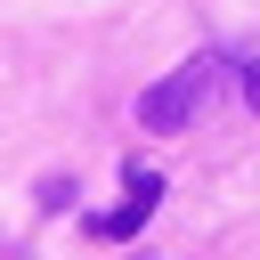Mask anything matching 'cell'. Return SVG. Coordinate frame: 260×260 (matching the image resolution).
<instances>
[{
    "instance_id": "6da1fadb",
    "label": "cell",
    "mask_w": 260,
    "mask_h": 260,
    "mask_svg": "<svg viewBox=\"0 0 260 260\" xmlns=\"http://www.w3.org/2000/svg\"><path fill=\"white\" fill-rule=\"evenodd\" d=\"M211 89H219V57H187L179 73H162V81L138 98V122H146V130H187V122L211 106Z\"/></svg>"
},
{
    "instance_id": "7a4b0ae2",
    "label": "cell",
    "mask_w": 260,
    "mask_h": 260,
    "mask_svg": "<svg viewBox=\"0 0 260 260\" xmlns=\"http://www.w3.org/2000/svg\"><path fill=\"white\" fill-rule=\"evenodd\" d=\"M154 195H162V179H154V171H130V203H122V211H106V219H98V236H138V228H146V211H154Z\"/></svg>"
},
{
    "instance_id": "3957f363",
    "label": "cell",
    "mask_w": 260,
    "mask_h": 260,
    "mask_svg": "<svg viewBox=\"0 0 260 260\" xmlns=\"http://www.w3.org/2000/svg\"><path fill=\"white\" fill-rule=\"evenodd\" d=\"M244 81H252V98H260V65H252V73H244Z\"/></svg>"
}]
</instances>
